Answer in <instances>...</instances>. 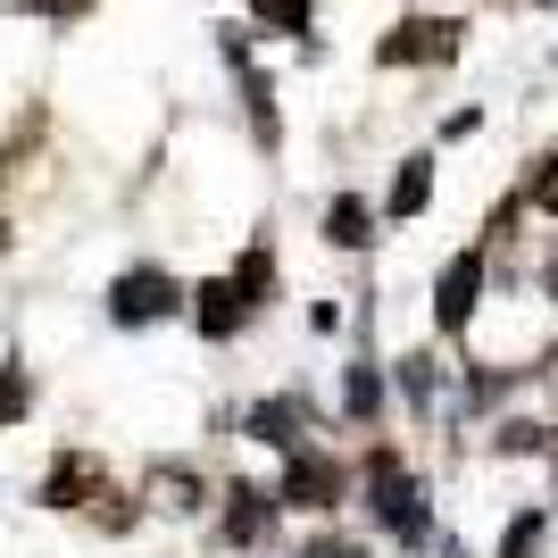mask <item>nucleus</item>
Returning a JSON list of instances; mask_svg holds the SVG:
<instances>
[{
    "instance_id": "f257e3e1",
    "label": "nucleus",
    "mask_w": 558,
    "mask_h": 558,
    "mask_svg": "<svg viewBox=\"0 0 558 558\" xmlns=\"http://www.w3.org/2000/svg\"><path fill=\"white\" fill-rule=\"evenodd\" d=\"M367 492H375V525H384L392 542H409V550H417V542H434V509H425V484L392 459V450H375V459H367Z\"/></svg>"
},
{
    "instance_id": "f03ea898",
    "label": "nucleus",
    "mask_w": 558,
    "mask_h": 558,
    "mask_svg": "<svg viewBox=\"0 0 558 558\" xmlns=\"http://www.w3.org/2000/svg\"><path fill=\"white\" fill-rule=\"evenodd\" d=\"M466 43V25L459 17H400L384 43H375V59L384 68H434V59H459Z\"/></svg>"
},
{
    "instance_id": "7ed1b4c3",
    "label": "nucleus",
    "mask_w": 558,
    "mask_h": 558,
    "mask_svg": "<svg viewBox=\"0 0 558 558\" xmlns=\"http://www.w3.org/2000/svg\"><path fill=\"white\" fill-rule=\"evenodd\" d=\"M175 301H184V292H175V276H159V267H134V276H117L109 317H117V326H159Z\"/></svg>"
},
{
    "instance_id": "20e7f679",
    "label": "nucleus",
    "mask_w": 558,
    "mask_h": 558,
    "mask_svg": "<svg viewBox=\"0 0 558 558\" xmlns=\"http://www.w3.org/2000/svg\"><path fill=\"white\" fill-rule=\"evenodd\" d=\"M342 484H350L342 459H326V450H292L276 500H292V509H333V500H342Z\"/></svg>"
},
{
    "instance_id": "39448f33",
    "label": "nucleus",
    "mask_w": 558,
    "mask_h": 558,
    "mask_svg": "<svg viewBox=\"0 0 558 558\" xmlns=\"http://www.w3.org/2000/svg\"><path fill=\"white\" fill-rule=\"evenodd\" d=\"M475 292H484V258L466 251L442 267V292H434V326L442 333H466V317H475Z\"/></svg>"
},
{
    "instance_id": "423d86ee",
    "label": "nucleus",
    "mask_w": 558,
    "mask_h": 558,
    "mask_svg": "<svg viewBox=\"0 0 558 558\" xmlns=\"http://www.w3.org/2000/svg\"><path fill=\"white\" fill-rule=\"evenodd\" d=\"M192 317H201V333H209V342H226V333H242L251 326V301H242V283H201V292H192Z\"/></svg>"
},
{
    "instance_id": "0eeeda50",
    "label": "nucleus",
    "mask_w": 558,
    "mask_h": 558,
    "mask_svg": "<svg viewBox=\"0 0 558 558\" xmlns=\"http://www.w3.org/2000/svg\"><path fill=\"white\" fill-rule=\"evenodd\" d=\"M233 509H226V542L233 550H251L267 525H276V492H258V484H242V492H226Z\"/></svg>"
},
{
    "instance_id": "6e6552de",
    "label": "nucleus",
    "mask_w": 558,
    "mask_h": 558,
    "mask_svg": "<svg viewBox=\"0 0 558 558\" xmlns=\"http://www.w3.org/2000/svg\"><path fill=\"white\" fill-rule=\"evenodd\" d=\"M251 442H276V450H301V400H258L251 417Z\"/></svg>"
},
{
    "instance_id": "1a4fd4ad",
    "label": "nucleus",
    "mask_w": 558,
    "mask_h": 558,
    "mask_svg": "<svg viewBox=\"0 0 558 558\" xmlns=\"http://www.w3.org/2000/svg\"><path fill=\"white\" fill-rule=\"evenodd\" d=\"M84 492H100V466L93 459H59V466H50V484H43V500H50V509H84Z\"/></svg>"
},
{
    "instance_id": "9d476101",
    "label": "nucleus",
    "mask_w": 558,
    "mask_h": 558,
    "mask_svg": "<svg viewBox=\"0 0 558 558\" xmlns=\"http://www.w3.org/2000/svg\"><path fill=\"white\" fill-rule=\"evenodd\" d=\"M425 201H434V159H400V175H392V201H384V209H392V217H417Z\"/></svg>"
},
{
    "instance_id": "9b49d317",
    "label": "nucleus",
    "mask_w": 558,
    "mask_h": 558,
    "mask_svg": "<svg viewBox=\"0 0 558 558\" xmlns=\"http://www.w3.org/2000/svg\"><path fill=\"white\" fill-rule=\"evenodd\" d=\"M326 242H342V251H367V242H375V217H367V201H350V192H342V201L326 209Z\"/></svg>"
},
{
    "instance_id": "f8f14e48",
    "label": "nucleus",
    "mask_w": 558,
    "mask_h": 558,
    "mask_svg": "<svg viewBox=\"0 0 558 558\" xmlns=\"http://www.w3.org/2000/svg\"><path fill=\"white\" fill-rule=\"evenodd\" d=\"M150 500H159V509H201V475H192V466H159V475H150Z\"/></svg>"
},
{
    "instance_id": "ddd939ff",
    "label": "nucleus",
    "mask_w": 558,
    "mask_h": 558,
    "mask_svg": "<svg viewBox=\"0 0 558 558\" xmlns=\"http://www.w3.org/2000/svg\"><path fill=\"white\" fill-rule=\"evenodd\" d=\"M342 409H350L359 425H367L375 409H384V384H375V367H350V384H342Z\"/></svg>"
},
{
    "instance_id": "4468645a",
    "label": "nucleus",
    "mask_w": 558,
    "mask_h": 558,
    "mask_svg": "<svg viewBox=\"0 0 558 558\" xmlns=\"http://www.w3.org/2000/svg\"><path fill=\"white\" fill-rule=\"evenodd\" d=\"M251 9L276 25V34H308V17H317V0H251Z\"/></svg>"
},
{
    "instance_id": "2eb2a0df",
    "label": "nucleus",
    "mask_w": 558,
    "mask_h": 558,
    "mask_svg": "<svg viewBox=\"0 0 558 558\" xmlns=\"http://www.w3.org/2000/svg\"><path fill=\"white\" fill-rule=\"evenodd\" d=\"M233 283H242V301L267 308V292H276V267H267V251H251L242 267H233Z\"/></svg>"
},
{
    "instance_id": "dca6fc26",
    "label": "nucleus",
    "mask_w": 558,
    "mask_h": 558,
    "mask_svg": "<svg viewBox=\"0 0 558 558\" xmlns=\"http://www.w3.org/2000/svg\"><path fill=\"white\" fill-rule=\"evenodd\" d=\"M542 550V517L525 509V517H509V534H500V558H534Z\"/></svg>"
},
{
    "instance_id": "f3484780",
    "label": "nucleus",
    "mask_w": 558,
    "mask_h": 558,
    "mask_svg": "<svg viewBox=\"0 0 558 558\" xmlns=\"http://www.w3.org/2000/svg\"><path fill=\"white\" fill-rule=\"evenodd\" d=\"M525 201H534V209H550V217H558V150H550V159L534 167V175H525Z\"/></svg>"
},
{
    "instance_id": "a211bd4d",
    "label": "nucleus",
    "mask_w": 558,
    "mask_h": 558,
    "mask_svg": "<svg viewBox=\"0 0 558 558\" xmlns=\"http://www.w3.org/2000/svg\"><path fill=\"white\" fill-rule=\"evenodd\" d=\"M25 400H34V392H25V375H17V367H0V425H17V417H25Z\"/></svg>"
},
{
    "instance_id": "6ab92c4d",
    "label": "nucleus",
    "mask_w": 558,
    "mask_h": 558,
    "mask_svg": "<svg viewBox=\"0 0 558 558\" xmlns=\"http://www.w3.org/2000/svg\"><path fill=\"white\" fill-rule=\"evenodd\" d=\"M34 9H50V17H68V9H93V0H34Z\"/></svg>"
},
{
    "instance_id": "aec40b11",
    "label": "nucleus",
    "mask_w": 558,
    "mask_h": 558,
    "mask_svg": "<svg viewBox=\"0 0 558 558\" xmlns=\"http://www.w3.org/2000/svg\"><path fill=\"white\" fill-rule=\"evenodd\" d=\"M0 242H9V226H0Z\"/></svg>"
}]
</instances>
